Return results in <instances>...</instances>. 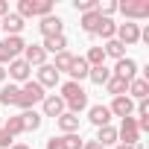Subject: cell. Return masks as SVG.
Instances as JSON below:
<instances>
[{"label":"cell","mask_w":149,"mask_h":149,"mask_svg":"<svg viewBox=\"0 0 149 149\" xmlns=\"http://www.w3.org/2000/svg\"><path fill=\"white\" fill-rule=\"evenodd\" d=\"M58 97L64 100V108H67L70 114H79V111L88 108V91H85L79 82H64Z\"/></svg>","instance_id":"1"},{"label":"cell","mask_w":149,"mask_h":149,"mask_svg":"<svg viewBox=\"0 0 149 149\" xmlns=\"http://www.w3.org/2000/svg\"><path fill=\"white\" fill-rule=\"evenodd\" d=\"M44 88L35 82V79H29V82H24L21 85V100H18V108L21 111H29V108H35V105H41L44 102Z\"/></svg>","instance_id":"2"},{"label":"cell","mask_w":149,"mask_h":149,"mask_svg":"<svg viewBox=\"0 0 149 149\" xmlns=\"http://www.w3.org/2000/svg\"><path fill=\"white\" fill-rule=\"evenodd\" d=\"M18 15L26 18H47L53 15V0H18Z\"/></svg>","instance_id":"3"},{"label":"cell","mask_w":149,"mask_h":149,"mask_svg":"<svg viewBox=\"0 0 149 149\" xmlns=\"http://www.w3.org/2000/svg\"><path fill=\"white\" fill-rule=\"evenodd\" d=\"M117 12H123V18L132 24L146 21L149 18V0H123V3H117Z\"/></svg>","instance_id":"4"},{"label":"cell","mask_w":149,"mask_h":149,"mask_svg":"<svg viewBox=\"0 0 149 149\" xmlns=\"http://www.w3.org/2000/svg\"><path fill=\"white\" fill-rule=\"evenodd\" d=\"M24 47H26V44H24L21 35H9V38H3V41H0V67L9 64V61H15V58H21Z\"/></svg>","instance_id":"5"},{"label":"cell","mask_w":149,"mask_h":149,"mask_svg":"<svg viewBox=\"0 0 149 149\" xmlns=\"http://www.w3.org/2000/svg\"><path fill=\"white\" fill-rule=\"evenodd\" d=\"M137 140H140V132H137L134 117H123V120H120V129H117V143L137 146Z\"/></svg>","instance_id":"6"},{"label":"cell","mask_w":149,"mask_h":149,"mask_svg":"<svg viewBox=\"0 0 149 149\" xmlns=\"http://www.w3.org/2000/svg\"><path fill=\"white\" fill-rule=\"evenodd\" d=\"M123 47H134V44H140V24H132V21H126V24H117V35H114Z\"/></svg>","instance_id":"7"},{"label":"cell","mask_w":149,"mask_h":149,"mask_svg":"<svg viewBox=\"0 0 149 149\" xmlns=\"http://www.w3.org/2000/svg\"><path fill=\"white\" fill-rule=\"evenodd\" d=\"M38 32H41L44 38L64 35V21H61L58 15H47V18H41V24H38Z\"/></svg>","instance_id":"8"},{"label":"cell","mask_w":149,"mask_h":149,"mask_svg":"<svg viewBox=\"0 0 149 149\" xmlns=\"http://www.w3.org/2000/svg\"><path fill=\"white\" fill-rule=\"evenodd\" d=\"M41 111H44L41 117H53V120H56V117H61L67 108H64V100H61L58 94H47L44 102H41Z\"/></svg>","instance_id":"9"},{"label":"cell","mask_w":149,"mask_h":149,"mask_svg":"<svg viewBox=\"0 0 149 149\" xmlns=\"http://www.w3.org/2000/svg\"><path fill=\"white\" fill-rule=\"evenodd\" d=\"M108 111H111V117H120V120L123 117H132L134 114V100H129L126 94L123 97H114L111 105H108Z\"/></svg>","instance_id":"10"},{"label":"cell","mask_w":149,"mask_h":149,"mask_svg":"<svg viewBox=\"0 0 149 149\" xmlns=\"http://www.w3.org/2000/svg\"><path fill=\"white\" fill-rule=\"evenodd\" d=\"M35 82H38L44 91H47V88H56V85L61 82V73H58L53 64H41V67H38V79H35Z\"/></svg>","instance_id":"11"},{"label":"cell","mask_w":149,"mask_h":149,"mask_svg":"<svg viewBox=\"0 0 149 149\" xmlns=\"http://www.w3.org/2000/svg\"><path fill=\"white\" fill-rule=\"evenodd\" d=\"M24 26H26V21H24L18 12H9V15H3V18H0V32L21 35V32H24Z\"/></svg>","instance_id":"12"},{"label":"cell","mask_w":149,"mask_h":149,"mask_svg":"<svg viewBox=\"0 0 149 149\" xmlns=\"http://www.w3.org/2000/svg\"><path fill=\"white\" fill-rule=\"evenodd\" d=\"M21 58H24L29 67H41V64H47V53H44V47H41V44H26Z\"/></svg>","instance_id":"13"},{"label":"cell","mask_w":149,"mask_h":149,"mask_svg":"<svg viewBox=\"0 0 149 149\" xmlns=\"http://www.w3.org/2000/svg\"><path fill=\"white\" fill-rule=\"evenodd\" d=\"M111 73H114V76H120V79H126V82H132V79H137V61L126 56V58H120V61L114 64Z\"/></svg>","instance_id":"14"},{"label":"cell","mask_w":149,"mask_h":149,"mask_svg":"<svg viewBox=\"0 0 149 149\" xmlns=\"http://www.w3.org/2000/svg\"><path fill=\"white\" fill-rule=\"evenodd\" d=\"M6 76H12L15 82H29V76H32V67H29L24 58H15V61H9Z\"/></svg>","instance_id":"15"},{"label":"cell","mask_w":149,"mask_h":149,"mask_svg":"<svg viewBox=\"0 0 149 149\" xmlns=\"http://www.w3.org/2000/svg\"><path fill=\"white\" fill-rule=\"evenodd\" d=\"M88 120L100 129V126H111V111H108V105H88Z\"/></svg>","instance_id":"16"},{"label":"cell","mask_w":149,"mask_h":149,"mask_svg":"<svg viewBox=\"0 0 149 149\" xmlns=\"http://www.w3.org/2000/svg\"><path fill=\"white\" fill-rule=\"evenodd\" d=\"M126 97H129V100H146V97H149V79H143V76L132 79V82H129Z\"/></svg>","instance_id":"17"},{"label":"cell","mask_w":149,"mask_h":149,"mask_svg":"<svg viewBox=\"0 0 149 149\" xmlns=\"http://www.w3.org/2000/svg\"><path fill=\"white\" fill-rule=\"evenodd\" d=\"M56 126L61 129V134H76V132H79V114L64 111L61 117H56Z\"/></svg>","instance_id":"18"},{"label":"cell","mask_w":149,"mask_h":149,"mask_svg":"<svg viewBox=\"0 0 149 149\" xmlns=\"http://www.w3.org/2000/svg\"><path fill=\"white\" fill-rule=\"evenodd\" d=\"M88 61L82 58V56H73V61H70V82H82V79H88Z\"/></svg>","instance_id":"19"},{"label":"cell","mask_w":149,"mask_h":149,"mask_svg":"<svg viewBox=\"0 0 149 149\" xmlns=\"http://www.w3.org/2000/svg\"><path fill=\"white\" fill-rule=\"evenodd\" d=\"M21 123H24V132H38L41 123H44V117L35 108H29V111H21Z\"/></svg>","instance_id":"20"},{"label":"cell","mask_w":149,"mask_h":149,"mask_svg":"<svg viewBox=\"0 0 149 149\" xmlns=\"http://www.w3.org/2000/svg\"><path fill=\"white\" fill-rule=\"evenodd\" d=\"M105 88V94H111V97H123L126 91H129V82L126 79H120V76H114V73H111V79L102 85Z\"/></svg>","instance_id":"21"},{"label":"cell","mask_w":149,"mask_h":149,"mask_svg":"<svg viewBox=\"0 0 149 149\" xmlns=\"http://www.w3.org/2000/svg\"><path fill=\"white\" fill-rule=\"evenodd\" d=\"M21 100V85H3L0 88V102L3 105H18Z\"/></svg>","instance_id":"22"},{"label":"cell","mask_w":149,"mask_h":149,"mask_svg":"<svg viewBox=\"0 0 149 149\" xmlns=\"http://www.w3.org/2000/svg\"><path fill=\"white\" fill-rule=\"evenodd\" d=\"M97 35H100L102 41H111V38L117 35V24H114V18H100V26H97Z\"/></svg>","instance_id":"23"},{"label":"cell","mask_w":149,"mask_h":149,"mask_svg":"<svg viewBox=\"0 0 149 149\" xmlns=\"http://www.w3.org/2000/svg\"><path fill=\"white\" fill-rule=\"evenodd\" d=\"M97 143L100 146H114L117 143V129L114 126H100L97 129Z\"/></svg>","instance_id":"24"},{"label":"cell","mask_w":149,"mask_h":149,"mask_svg":"<svg viewBox=\"0 0 149 149\" xmlns=\"http://www.w3.org/2000/svg\"><path fill=\"white\" fill-rule=\"evenodd\" d=\"M0 129H3L12 140L18 137V134H24V123H21V114H15V117H9V120H3V126H0Z\"/></svg>","instance_id":"25"},{"label":"cell","mask_w":149,"mask_h":149,"mask_svg":"<svg viewBox=\"0 0 149 149\" xmlns=\"http://www.w3.org/2000/svg\"><path fill=\"white\" fill-rule=\"evenodd\" d=\"M79 26H82V32H88V35H97V26H100V15H97V12H85V15L79 18Z\"/></svg>","instance_id":"26"},{"label":"cell","mask_w":149,"mask_h":149,"mask_svg":"<svg viewBox=\"0 0 149 149\" xmlns=\"http://www.w3.org/2000/svg\"><path fill=\"white\" fill-rule=\"evenodd\" d=\"M44 53H64L67 50V38L64 35H53V38H44Z\"/></svg>","instance_id":"27"},{"label":"cell","mask_w":149,"mask_h":149,"mask_svg":"<svg viewBox=\"0 0 149 149\" xmlns=\"http://www.w3.org/2000/svg\"><path fill=\"white\" fill-rule=\"evenodd\" d=\"M102 53H105V58H126V47L117 41V38H111V41H105V47H102Z\"/></svg>","instance_id":"28"},{"label":"cell","mask_w":149,"mask_h":149,"mask_svg":"<svg viewBox=\"0 0 149 149\" xmlns=\"http://www.w3.org/2000/svg\"><path fill=\"white\" fill-rule=\"evenodd\" d=\"M88 79H91L94 85H105V82L111 79V67H105V64H100V67H91V70H88Z\"/></svg>","instance_id":"29"},{"label":"cell","mask_w":149,"mask_h":149,"mask_svg":"<svg viewBox=\"0 0 149 149\" xmlns=\"http://www.w3.org/2000/svg\"><path fill=\"white\" fill-rule=\"evenodd\" d=\"M82 58L88 61V67H100V64H105V53H102V47H91L88 56H82Z\"/></svg>","instance_id":"30"},{"label":"cell","mask_w":149,"mask_h":149,"mask_svg":"<svg viewBox=\"0 0 149 149\" xmlns=\"http://www.w3.org/2000/svg\"><path fill=\"white\" fill-rule=\"evenodd\" d=\"M70 61H73V53H56V61H53V67L58 70V73H67L70 70Z\"/></svg>","instance_id":"31"},{"label":"cell","mask_w":149,"mask_h":149,"mask_svg":"<svg viewBox=\"0 0 149 149\" xmlns=\"http://www.w3.org/2000/svg\"><path fill=\"white\" fill-rule=\"evenodd\" d=\"M58 143H61V149H82L79 132H76V134H58Z\"/></svg>","instance_id":"32"},{"label":"cell","mask_w":149,"mask_h":149,"mask_svg":"<svg viewBox=\"0 0 149 149\" xmlns=\"http://www.w3.org/2000/svg\"><path fill=\"white\" fill-rule=\"evenodd\" d=\"M97 3L100 0H73V9L79 15H85V12H97Z\"/></svg>","instance_id":"33"},{"label":"cell","mask_w":149,"mask_h":149,"mask_svg":"<svg viewBox=\"0 0 149 149\" xmlns=\"http://www.w3.org/2000/svg\"><path fill=\"white\" fill-rule=\"evenodd\" d=\"M134 111H137V117H149V100H137Z\"/></svg>","instance_id":"34"},{"label":"cell","mask_w":149,"mask_h":149,"mask_svg":"<svg viewBox=\"0 0 149 149\" xmlns=\"http://www.w3.org/2000/svg\"><path fill=\"white\" fill-rule=\"evenodd\" d=\"M9 146H12V137H9L3 129H0V149H9Z\"/></svg>","instance_id":"35"},{"label":"cell","mask_w":149,"mask_h":149,"mask_svg":"<svg viewBox=\"0 0 149 149\" xmlns=\"http://www.w3.org/2000/svg\"><path fill=\"white\" fill-rule=\"evenodd\" d=\"M82 149H105V146H100L97 140H82Z\"/></svg>","instance_id":"36"},{"label":"cell","mask_w":149,"mask_h":149,"mask_svg":"<svg viewBox=\"0 0 149 149\" xmlns=\"http://www.w3.org/2000/svg\"><path fill=\"white\" fill-rule=\"evenodd\" d=\"M12 9H9V0H0V18H3V15H9Z\"/></svg>","instance_id":"37"},{"label":"cell","mask_w":149,"mask_h":149,"mask_svg":"<svg viewBox=\"0 0 149 149\" xmlns=\"http://www.w3.org/2000/svg\"><path fill=\"white\" fill-rule=\"evenodd\" d=\"M9 149H32V146H26V143H12Z\"/></svg>","instance_id":"38"},{"label":"cell","mask_w":149,"mask_h":149,"mask_svg":"<svg viewBox=\"0 0 149 149\" xmlns=\"http://www.w3.org/2000/svg\"><path fill=\"white\" fill-rule=\"evenodd\" d=\"M6 82V67H0V85Z\"/></svg>","instance_id":"39"},{"label":"cell","mask_w":149,"mask_h":149,"mask_svg":"<svg viewBox=\"0 0 149 149\" xmlns=\"http://www.w3.org/2000/svg\"><path fill=\"white\" fill-rule=\"evenodd\" d=\"M114 149H137V146H126V143H117Z\"/></svg>","instance_id":"40"},{"label":"cell","mask_w":149,"mask_h":149,"mask_svg":"<svg viewBox=\"0 0 149 149\" xmlns=\"http://www.w3.org/2000/svg\"><path fill=\"white\" fill-rule=\"evenodd\" d=\"M0 126H3V120H0Z\"/></svg>","instance_id":"41"}]
</instances>
